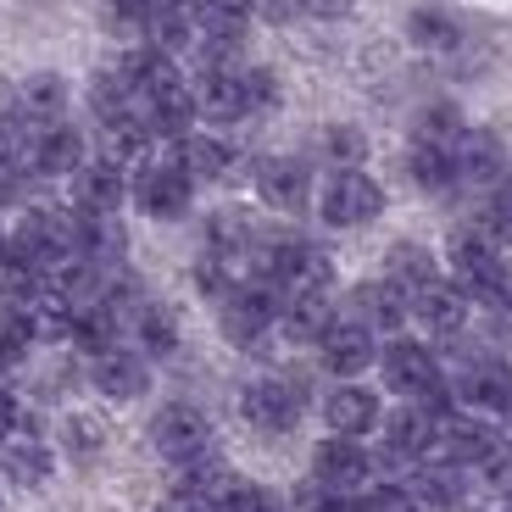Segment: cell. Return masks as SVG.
Here are the masks:
<instances>
[{
    "label": "cell",
    "mask_w": 512,
    "mask_h": 512,
    "mask_svg": "<svg viewBox=\"0 0 512 512\" xmlns=\"http://www.w3.org/2000/svg\"><path fill=\"white\" fill-rule=\"evenodd\" d=\"M6 474L17 485H45L51 479V451L39 440H6Z\"/></svg>",
    "instance_id": "25"
},
{
    "label": "cell",
    "mask_w": 512,
    "mask_h": 512,
    "mask_svg": "<svg viewBox=\"0 0 512 512\" xmlns=\"http://www.w3.org/2000/svg\"><path fill=\"white\" fill-rule=\"evenodd\" d=\"M329 301H323V290L318 295H295L290 301V312H284V329H290V340H323L329 334Z\"/></svg>",
    "instance_id": "24"
},
{
    "label": "cell",
    "mask_w": 512,
    "mask_h": 512,
    "mask_svg": "<svg viewBox=\"0 0 512 512\" xmlns=\"http://www.w3.org/2000/svg\"><path fill=\"white\" fill-rule=\"evenodd\" d=\"M362 512H418V507H412V496H407V490L379 485V490H368V496H362Z\"/></svg>",
    "instance_id": "30"
},
{
    "label": "cell",
    "mask_w": 512,
    "mask_h": 512,
    "mask_svg": "<svg viewBox=\"0 0 512 512\" xmlns=\"http://www.w3.org/2000/svg\"><path fill=\"white\" fill-rule=\"evenodd\" d=\"M312 468H318V485H323V490H340V496H346V490H357L362 479H368V457H362V451L351 446L346 435H340V440H323Z\"/></svg>",
    "instance_id": "10"
},
{
    "label": "cell",
    "mask_w": 512,
    "mask_h": 512,
    "mask_svg": "<svg viewBox=\"0 0 512 512\" xmlns=\"http://www.w3.org/2000/svg\"><path fill=\"white\" fill-rule=\"evenodd\" d=\"M95 384H101L106 396L117 401H134L145 390V362L140 357H128V351H95Z\"/></svg>",
    "instance_id": "19"
},
{
    "label": "cell",
    "mask_w": 512,
    "mask_h": 512,
    "mask_svg": "<svg viewBox=\"0 0 512 512\" xmlns=\"http://www.w3.org/2000/svg\"><path fill=\"white\" fill-rule=\"evenodd\" d=\"M384 435H390V451H396V457H418V451H429L440 440V423L429 407H407L384 423Z\"/></svg>",
    "instance_id": "20"
},
{
    "label": "cell",
    "mask_w": 512,
    "mask_h": 512,
    "mask_svg": "<svg viewBox=\"0 0 512 512\" xmlns=\"http://www.w3.org/2000/svg\"><path fill=\"white\" fill-rule=\"evenodd\" d=\"M223 512H284V507H279V496L262 490V485H234L229 501H223Z\"/></svg>",
    "instance_id": "29"
},
{
    "label": "cell",
    "mask_w": 512,
    "mask_h": 512,
    "mask_svg": "<svg viewBox=\"0 0 512 512\" xmlns=\"http://www.w3.org/2000/svg\"><path fill=\"white\" fill-rule=\"evenodd\" d=\"M507 435H512V407H507Z\"/></svg>",
    "instance_id": "42"
},
{
    "label": "cell",
    "mask_w": 512,
    "mask_h": 512,
    "mask_svg": "<svg viewBox=\"0 0 512 512\" xmlns=\"http://www.w3.org/2000/svg\"><path fill=\"white\" fill-rule=\"evenodd\" d=\"M357 307L368 312L373 323H384V329H396V323L407 318V301H401L396 284H373V290H357Z\"/></svg>",
    "instance_id": "26"
},
{
    "label": "cell",
    "mask_w": 512,
    "mask_h": 512,
    "mask_svg": "<svg viewBox=\"0 0 512 512\" xmlns=\"http://www.w3.org/2000/svg\"><path fill=\"white\" fill-rule=\"evenodd\" d=\"M251 12L268 17V23H290V17H301L307 6H301V0H251Z\"/></svg>",
    "instance_id": "34"
},
{
    "label": "cell",
    "mask_w": 512,
    "mask_h": 512,
    "mask_svg": "<svg viewBox=\"0 0 512 512\" xmlns=\"http://www.w3.org/2000/svg\"><path fill=\"white\" fill-rule=\"evenodd\" d=\"M451 162H457V179L485 184V179H496V173H501V145L490 140L485 128H462L457 145H451Z\"/></svg>",
    "instance_id": "15"
},
{
    "label": "cell",
    "mask_w": 512,
    "mask_h": 512,
    "mask_svg": "<svg viewBox=\"0 0 512 512\" xmlns=\"http://www.w3.org/2000/svg\"><path fill=\"white\" fill-rule=\"evenodd\" d=\"M151 440L167 462H190L212 446V423L201 418L195 407H162V418L151 423Z\"/></svg>",
    "instance_id": "3"
},
{
    "label": "cell",
    "mask_w": 512,
    "mask_h": 512,
    "mask_svg": "<svg viewBox=\"0 0 512 512\" xmlns=\"http://www.w3.org/2000/svg\"><path fill=\"white\" fill-rule=\"evenodd\" d=\"M34 307L28 301H12V295H0V357L12 362L17 351H28V340H34Z\"/></svg>",
    "instance_id": "23"
},
{
    "label": "cell",
    "mask_w": 512,
    "mask_h": 512,
    "mask_svg": "<svg viewBox=\"0 0 512 512\" xmlns=\"http://www.w3.org/2000/svg\"><path fill=\"white\" fill-rule=\"evenodd\" d=\"M412 318L423 323V329L435 334H457L462 323H468V290L462 284H423V290H412Z\"/></svg>",
    "instance_id": "5"
},
{
    "label": "cell",
    "mask_w": 512,
    "mask_h": 512,
    "mask_svg": "<svg viewBox=\"0 0 512 512\" xmlns=\"http://www.w3.org/2000/svg\"><path fill=\"white\" fill-rule=\"evenodd\" d=\"M273 323V295L268 290H229L223 295V334L229 340H256Z\"/></svg>",
    "instance_id": "11"
},
{
    "label": "cell",
    "mask_w": 512,
    "mask_h": 512,
    "mask_svg": "<svg viewBox=\"0 0 512 512\" xmlns=\"http://www.w3.org/2000/svg\"><path fill=\"white\" fill-rule=\"evenodd\" d=\"M12 195H17V162L0 156V201H12Z\"/></svg>",
    "instance_id": "37"
},
{
    "label": "cell",
    "mask_w": 512,
    "mask_h": 512,
    "mask_svg": "<svg viewBox=\"0 0 512 512\" xmlns=\"http://www.w3.org/2000/svg\"><path fill=\"white\" fill-rule=\"evenodd\" d=\"M451 268H457L462 290L490 295V301H512V279H507V268H501V256L490 251L485 240H474V234H462V240L451 245Z\"/></svg>",
    "instance_id": "2"
},
{
    "label": "cell",
    "mask_w": 512,
    "mask_h": 512,
    "mask_svg": "<svg viewBox=\"0 0 512 512\" xmlns=\"http://www.w3.org/2000/svg\"><path fill=\"white\" fill-rule=\"evenodd\" d=\"M384 379L396 384L401 396H412V401H423L429 390L440 384V368H435V357L423 346H412V340H396V346L384 351Z\"/></svg>",
    "instance_id": "6"
},
{
    "label": "cell",
    "mask_w": 512,
    "mask_h": 512,
    "mask_svg": "<svg viewBox=\"0 0 512 512\" xmlns=\"http://www.w3.org/2000/svg\"><path fill=\"white\" fill-rule=\"evenodd\" d=\"M123 201V167L117 162H95L78 173V206L84 212H117Z\"/></svg>",
    "instance_id": "21"
},
{
    "label": "cell",
    "mask_w": 512,
    "mask_h": 512,
    "mask_svg": "<svg viewBox=\"0 0 512 512\" xmlns=\"http://www.w3.org/2000/svg\"><path fill=\"white\" fill-rule=\"evenodd\" d=\"M390 279L423 290V284L435 279V262H429V251H423V245H396V251H390Z\"/></svg>",
    "instance_id": "27"
},
{
    "label": "cell",
    "mask_w": 512,
    "mask_h": 512,
    "mask_svg": "<svg viewBox=\"0 0 512 512\" xmlns=\"http://www.w3.org/2000/svg\"><path fill=\"white\" fill-rule=\"evenodd\" d=\"M256 95H251V78L229 73V67H206L201 84H195V112L218 117V123H229V117L251 112Z\"/></svg>",
    "instance_id": "4"
},
{
    "label": "cell",
    "mask_w": 512,
    "mask_h": 512,
    "mask_svg": "<svg viewBox=\"0 0 512 512\" xmlns=\"http://www.w3.org/2000/svg\"><path fill=\"white\" fill-rule=\"evenodd\" d=\"M134 195H140V206L151 212V218H179L184 206H190V173H184L179 162L173 167H145L140 184H134Z\"/></svg>",
    "instance_id": "7"
},
{
    "label": "cell",
    "mask_w": 512,
    "mask_h": 512,
    "mask_svg": "<svg viewBox=\"0 0 512 512\" xmlns=\"http://www.w3.org/2000/svg\"><path fill=\"white\" fill-rule=\"evenodd\" d=\"M312 17H346L351 12V0H301Z\"/></svg>",
    "instance_id": "36"
},
{
    "label": "cell",
    "mask_w": 512,
    "mask_h": 512,
    "mask_svg": "<svg viewBox=\"0 0 512 512\" xmlns=\"http://www.w3.org/2000/svg\"><path fill=\"white\" fill-rule=\"evenodd\" d=\"M256 190H262V201L279 206V212H295V206L307 201V173H301V162H262L256 167Z\"/></svg>",
    "instance_id": "17"
},
{
    "label": "cell",
    "mask_w": 512,
    "mask_h": 512,
    "mask_svg": "<svg viewBox=\"0 0 512 512\" xmlns=\"http://www.w3.org/2000/svg\"><path fill=\"white\" fill-rule=\"evenodd\" d=\"M312 512H362V507H351V501L340 496V490H329V496H323V501H318V507H312Z\"/></svg>",
    "instance_id": "38"
},
{
    "label": "cell",
    "mask_w": 512,
    "mask_h": 512,
    "mask_svg": "<svg viewBox=\"0 0 512 512\" xmlns=\"http://www.w3.org/2000/svg\"><path fill=\"white\" fill-rule=\"evenodd\" d=\"M412 34H418L423 45H451V39H457V28H451L440 12H418V17H412Z\"/></svg>",
    "instance_id": "31"
},
{
    "label": "cell",
    "mask_w": 512,
    "mask_h": 512,
    "mask_svg": "<svg viewBox=\"0 0 512 512\" xmlns=\"http://www.w3.org/2000/svg\"><path fill=\"white\" fill-rule=\"evenodd\" d=\"M329 156H334V162H357V156H362V140L351 134V128H334V134H329Z\"/></svg>",
    "instance_id": "35"
},
{
    "label": "cell",
    "mask_w": 512,
    "mask_h": 512,
    "mask_svg": "<svg viewBox=\"0 0 512 512\" xmlns=\"http://www.w3.org/2000/svg\"><path fill=\"white\" fill-rule=\"evenodd\" d=\"M123 223H117V212H84L78 218V256H90L95 268L101 262H117L123 256Z\"/></svg>",
    "instance_id": "18"
},
{
    "label": "cell",
    "mask_w": 512,
    "mask_h": 512,
    "mask_svg": "<svg viewBox=\"0 0 512 512\" xmlns=\"http://www.w3.org/2000/svg\"><path fill=\"white\" fill-rule=\"evenodd\" d=\"M78 156H84V140H78L73 128L51 123V128H39L34 134V151H28V167L34 173H73Z\"/></svg>",
    "instance_id": "16"
},
{
    "label": "cell",
    "mask_w": 512,
    "mask_h": 512,
    "mask_svg": "<svg viewBox=\"0 0 512 512\" xmlns=\"http://www.w3.org/2000/svg\"><path fill=\"white\" fill-rule=\"evenodd\" d=\"M423 512H446V507H423Z\"/></svg>",
    "instance_id": "43"
},
{
    "label": "cell",
    "mask_w": 512,
    "mask_h": 512,
    "mask_svg": "<svg viewBox=\"0 0 512 512\" xmlns=\"http://www.w3.org/2000/svg\"><path fill=\"white\" fill-rule=\"evenodd\" d=\"M379 206H384V190L368 179V173H357V167H340V173L329 179V190H323V218L340 223V229L379 218Z\"/></svg>",
    "instance_id": "1"
},
{
    "label": "cell",
    "mask_w": 512,
    "mask_h": 512,
    "mask_svg": "<svg viewBox=\"0 0 512 512\" xmlns=\"http://www.w3.org/2000/svg\"><path fill=\"white\" fill-rule=\"evenodd\" d=\"M323 418H329L334 435H368L373 423H379V401L357 384H340L329 401H323Z\"/></svg>",
    "instance_id": "12"
},
{
    "label": "cell",
    "mask_w": 512,
    "mask_h": 512,
    "mask_svg": "<svg viewBox=\"0 0 512 512\" xmlns=\"http://www.w3.org/2000/svg\"><path fill=\"white\" fill-rule=\"evenodd\" d=\"M245 418L256 423V429H268V435H284V429H295V418H301V396H295L290 384H251L245 390Z\"/></svg>",
    "instance_id": "8"
},
{
    "label": "cell",
    "mask_w": 512,
    "mask_h": 512,
    "mask_svg": "<svg viewBox=\"0 0 512 512\" xmlns=\"http://www.w3.org/2000/svg\"><path fill=\"white\" fill-rule=\"evenodd\" d=\"M501 206H512V173H507V184H501Z\"/></svg>",
    "instance_id": "41"
},
{
    "label": "cell",
    "mask_w": 512,
    "mask_h": 512,
    "mask_svg": "<svg viewBox=\"0 0 512 512\" xmlns=\"http://www.w3.org/2000/svg\"><path fill=\"white\" fill-rule=\"evenodd\" d=\"M62 112V84L56 78H28L23 84V117H56Z\"/></svg>",
    "instance_id": "28"
},
{
    "label": "cell",
    "mask_w": 512,
    "mask_h": 512,
    "mask_svg": "<svg viewBox=\"0 0 512 512\" xmlns=\"http://www.w3.org/2000/svg\"><path fill=\"white\" fill-rule=\"evenodd\" d=\"M12 423H17V407H12V396H6V390H0V440L12 435Z\"/></svg>",
    "instance_id": "39"
},
{
    "label": "cell",
    "mask_w": 512,
    "mask_h": 512,
    "mask_svg": "<svg viewBox=\"0 0 512 512\" xmlns=\"http://www.w3.org/2000/svg\"><path fill=\"white\" fill-rule=\"evenodd\" d=\"M462 401H474L485 412H507L512 407V368L507 362H474L462 373Z\"/></svg>",
    "instance_id": "14"
},
{
    "label": "cell",
    "mask_w": 512,
    "mask_h": 512,
    "mask_svg": "<svg viewBox=\"0 0 512 512\" xmlns=\"http://www.w3.org/2000/svg\"><path fill=\"white\" fill-rule=\"evenodd\" d=\"M179 346V329L167 318H145V351H173Z\"/></svg>",
    "instance_id": "33"
},
{
    "label": "cell",
    "mask_w": 512,
    "mask_h": 512,
    "mask_svg": "<svg viewBox=\"0 0 512 512\" xmlns=\"http://www.w3.org/2000/svg\"><path fill=\"white\" fill-rule=\"evenodd\" d=\"M156 512H218V501L201 496V490H184V485H179V490H173V496H167Z\"/></svg>",
    "instance_id": "32"
},
{
    "label": "cell",
    "mask_w": 512,
    "mask_h": 512,
    "mask_svg": "<svg viewBox=\"0 0 512 512\" xmlns=\"http://www.w3.org/2000/svg\"><path fill=\"white\" fill-rule=\"evenodd\" d=\"M179 167L190 179H223L229 173V145L206 140V134H190V140H179Z\"/></svg>",
    "instance_id": "22"
},
{
    "label": "cell",
    "mask_w": 512,
    "mask_h": 512,
    "mask_svg": "<svg viewBox=\"0 0 512 512\" xmlns=\"http://www.w3.org/2000/svg\"><path fill=\"white\" fill-rule=\"evenodd\" d=\"M440 451H446V462H490L496 435L474 418H440Z\"/></svg>",
    "instance_id": "13"
},
{
    "label": "cell",
    "mask_w": 512,
    "mask_h": 512,
    "mask_svg": "<svg viewBox=\"0 0 512 512\" xmlns=\"http://www.w3.org/2000/svg\"><path fill=\"white\" fill-rule=\"evenodd\" d=\"M496 234H501V245L512 251V206H501V212H496Z\"/></svg>",
    "instance_id": "40"
},
{
    "label": "cell",
    "mask_w": 512,
    "mask_h": 512,
    "mask_svg": "<svg viewBox=\"0 0 512 512\" xmlns=\"http://www.w3.org/2000/svg\"><path fill=\"white\" fill-rule=\"evenodd\" d=\"M318 346H323V362L351 379V373H362L373 362V329L368 323H329V334Z\"/></svg>",
    "instance_id": "9"
}]
</instances>
